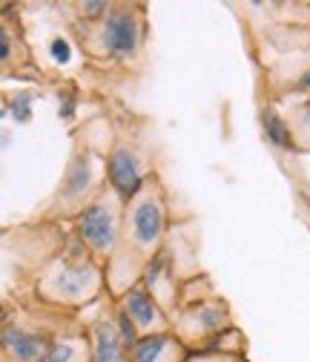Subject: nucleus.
I'll use <instances>...</instances> for the list:
<instances>
[{"mask_svg":"<svg viewBox=\"0 0 310 362\" xmlns=\"http://www.w3.org/2000/svg\"><path fill=\"white\" fill-rule=\"evenodd\" d=\"M167 230V196L158 178H147L141 193L126 202L121 242L107 264V285L112 296H124L136 288L144 270L161 256Z\"/></svg>","mask_w":310,"mask_h":362,"instance_id":"f257e3e1","label":"nucleus"},{"mask_svg":"<svg viewBox=\"0 0 310 362\" xmlns=\"http://www.w3.org/2000/svg\"><path fill=\"white\" fill-rule=\"evenodd\" d=\"M104 270L101 262L93 259L90 250L83 253H61L37 276V296L49 305L78 308L83 302H93L101 291Z\"/></svg>","mask_w":310,"mask_h":362,"instance_id":"f03ea898","label":"nucleus"},{"mask_svg":"<svg viewBox=\"0 0 310 362\" xmlns=\"http://www.w3.org/2000/svg\"><path fill=\"white\" fill-rule=\"evenodd\" d=\"M124 213H126V202L112 187H101L93 196V202L78 213V218H75L78 242L93 253L95 262L109 264V259L121 242Z\"/></svg>","mask_w":310,"mask_h":362,"instance_id":"7ed1b4c3","label":"nucleus"},{"mask_svg":"<svg viewBox=\"0 0 310 362\" xmlns=\"http://www.w3.org/2000/svg\"><path fill=\"white\" fill-rule=\"evenodd\" d=\"M144 37V6H112L104 21H98L90 47L95 55L109 61H126L138 52Z\"/></svg>","mask_w":310,"mask_h":362,"instance_id":"20e7f679","label":"nucleus"},{"mask_svg":"<svg viewBox=\"0 0 310 362\" xmlns=\"http://www.w3.org/2000/svg\"><path fill=\"white\" fill-rule=\"evenodd\" d=\"M179 339L184 345H210L215 342L225 331H230V310H227V302L225 299H198L196 305L184 308L179 313Z\"/></svg>","mask_w":310,"mask_h":362,"instance_id":"39448f33","label":"nucleus"},{"mask_svg":"<svg viewBox=\"0 0 310 362\" xmlns=\"http://www.w3.org/2000/svg\"><path fill=\"white\" fill-rule=\"evenodd\" d=\"M95 158L90 150H78L66 167V175L58 187L55 202L61 204L64 213H81L95 196Z\"/></svg>","mask_w":310,"mask_h":362,"instance_id":"423d86ee","label":"nucleus"},{"mask_svg":"<svg viewBox=\"0 0 310 362\" xmlns=\"http://www.w3.org/2000/svg\"><path fill=\"white\" fill-rule=\"evenodd\" d=\"M121 310L132 320V325L138 328L141 337H158V334H169L172 331V322H169L167 310L155 302V296L144 285L129 288L121 296Z\"/></svg>","mask_w":310,"mask_h":362,"instance_id":"0eeeda50","label":"nucleus"},{"mask_svg":"<svg viewBox=\"0 0 310 362\" xmlns=\"http://www.w3.org/2000/svg\"><path fill=\"white\" fill-rule=\"evenodd\" d=\"M107 178H109V187L124 199V202H132L141 187H144V175H141V164L138 158L132 156V150L126 147H115L112 156L107 158Z\"/></svg>","mask_w":310,"mask_h":362,"instance_id":"6e6552de","label":"nucleus"},{"mask_svg":"<svg viewBox=\"0 0 310 362\" xmlns=\"http://www.w3.org/2000/svg\"><path fill=\"white\" fill-rule=\"evenodd\" d=\"M52 339L47 334H29L18 325H6L4 331V362H47Z\"/></svg>","mask_w":310,"mask_h":362,"instance_id":"1a4fd4ad","label":"nucleus"},{"mask_svg":"<svg viewBox=\"0 0 310 362\" xmlns=\"http://www.w3.org/2000/svg\"><path fill=\"white\" fill-rule=\"evenodd\" d=\"M190 356L187 345L172 334L141 337V342L129 351V362H187Z\"/></svg>","mask_w":310,"mask_h":362,"instance_id":"9d476101","label":"nucleus"},{"mask_svg":"<svg viewBox=\"0 0 310 362\" xmlns=\"http://www.w3.org/2000/svg\"><path fill=\"white\" fill-rule=\"evenodd\" d=\"M93 362H129V348L115 320H98L93 325Z\"/></svg>","mask_w":310,"mask_h":362,"instance_id":"9b49d317","label":"nucleus"},{"mask_svg":"<svg viewBox=\"0 0 310 362\" xmlns=\"http://www.w3.org/2000/svg\"><path fill=\"white\" fill-rule=\"evenodd\" d=\"M47 362H93V339L86 334H61L52 339Z\"/></svg>","mask_w":310,"mask_h":362,"instance_id":"f8f14e48","label":"nucleus"},{"mask_svg":"<svg viewBox=\"0 0 310 362\" xmlns=\"http://www.w3.org/2000/svg\"><path fill=\"white\" fill-rule=\"evenodd\" d=\"M264 129H268V139H270L276 147H282V150H290V147H293L290 127H287V124H285L273 110L264 112Z\"/></svg>","mask_w":310,"mask_h":362,"instance_id":"ddd939ff","label":"nucleus"},{"mask_svg":"<svg viewBox=\"0 0 310 362\" xmlns=\"http://www.w3.org/2000/svg\"><path fill=\"white\" fill-rule=\"evenodd\" d=\"M12 118H15L18 124H26V121H29V98H26V95L12 98Z\"/></svg>","mask_w":310,"mask_h":362,"instance_id":"4468645a","label":"nucleus"},{"mask_svg":"<svg viewBox=\"0 0 310 362\" xmlns=\"http://www.w3.org/2000/svg\"><path fill=\"white\" fill-rule=\"evenodd\" d=\"M52 58L58 64H66L69 61V40H64V37H55L52 40Z\"/></svg>","mask_w":310,"mask_h":362,"instance_id":"2eb2a0df","label":"nucleus"},{"mask_svg":"<svg viewBox=\"0 0 310 362\" xmlns=\"http://www.w3.org/2000/svg\"><path fill=\"white\" fill-rule=\"evenodd\" d=\"M304 86H307V89H310V75H307V78H304Z\"/></svg>","mask_w":310,"mask_h":362,"instance_id":"dca6fc26","label":"nucleus"},{"mask_svg":"<svg viewBox=\"0 0 310 362\" xmlns=\"http://www.w3.org/2000/svg\"><path fill=\"white\" fill-rule=\"evenodd\" d=\"M198 362H213V359H198Z\"/></svg>","mask_w":310,"mask_h":362,"instance_id":"f3484780","label":"nucleus"},{"mask_svg":"<svg viewBox=\"0 0 310 362\" xmlns=\"http://www.w3.org/2000/svg\"><path fill=\"white\" fill-rule=\"evenodd\" d=\"M239 362H244V359H239Z\"/></svg>","mask_w":310,"mask_h":362,"instance_id":"a211bd4d","label":"nucleus"}]
</instances>
